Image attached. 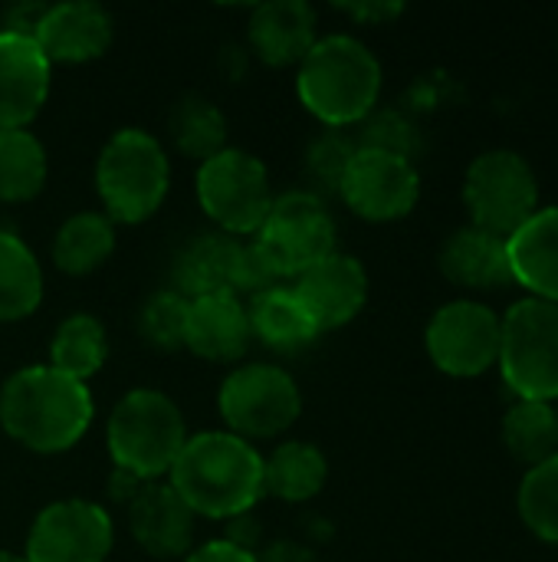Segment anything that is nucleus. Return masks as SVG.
Masks as SVG:
<instances>
[{"label":"nucleus","mask_w":558,"mask_h":562,"mask_svg":"<svg viewBox=\"0 0 558 562\" xmlns=\"http://www.w3.org/2000/svg\"><path fill=\"white\" fill-rule=\"evenodd\" d=\"M280 270L273 267V260L266 257V250L250 240V244H240L237 250V263H234V283H230V293H250V296H260L273 286H280Z\"/></svg>","instance_id":"33"},{"label":"nucleus","mask_w":558,"mask_h":562,"mask_svg":"<svg viewBox=\"0 0 558 562\" xmlns=\"http://www.w3.org/2000/svg\"><path fill=\"white\" fill-rule=\"evenodd\" d=\"M187 441L178 405L158 389H135L122 395L109 418V454L112 464L141 477L158 481L171 474Z\"/></svg>","instance_id":"5"},{"label":"nucleus","mask_w":558,"mask_h":562,"mask_svg":"<svg viewBox=\"0 0 558 562\" xmlns=\"http://www.w3.org/2000/svg\"><path fill=\"white\" fill-rule=\"evenodd\" d=\"M115 250V224L105 214L79 211L72 214L53 240V260L62 273L86 277L99 270Z\"/></svg>","instance_id":"25"},{"label":"nucleus","mask_w":558,"mask_h":562,"mask_svg":"<svg viewBox=\"0 0 558 562\" xmlns=\"http://www.w3.org/2000/svg\"><path fill=\"white\" fill-rule=\"evenodd\" d=\"M220 415L237 438H273L286 431L303 408L299 385L276 366H243L220 385Z\"/></svg>","instance_id":"9"},{"label":"nucleus","mask_w":558,"mask_h":562,"mask_svg":"<svg viewBox=\"0 0 558 562\" xmlns=\"http://www.w3.org/2000/svg\"><path fill=\"white\" fill-rule=\"evenodd\" d=\"M424 342L441 372L477 379L500 359V316L477 300L447 303L431 316Z\"/></svg>","instance_id":"11"},{"label":"nucleus","mask_w":558,"mask_h":562,"mask_svg":"<svg viewBox=\"0 0 558 562\" xmlns=\"http://www.w3.org/2000/svg\"><path fill=\"white\" fill-rule=\"evenodd\" d=\"M128 527L135 543L155 560H174L187 553L194 537V510L171 484H145L128 504Z\"/></svg>","instance_id":"17"},{"label":"nucleus","mask_w":558,"mask_h":562,"mask_svg":"<svg viewBox=\"0 0 558 562\" xmlns=\"http://www.w3.org/2000/svg\"><path fill=\"white\" fill-rule=\"evenodd\" d=\"M503 441L510 454L529 468L558 454V415L549 402L520 398L503 418Z\"/></svg>","instance_id":"28"},{"label":"nucleus","mask_w":558,"mask_h":562,"mask_svg":"<svg viewBox=\"0 0 558 562\" xmlns=\"http://www.w3.org/2000/svg\"><path fill=\"white\" fill-rule=\"evenodd\" d=\"M339 194L358 217L388 224L414 211L421 198V178L411 158L378 148H358L342 175Z\"/></svg>","instance_id":"12"},{"label":"nucleus","mask_w":558,"mask_h":562,"mask_svg":"<svg viewBox=\"0 0 558 562\" xmlns=\"http://www.w3.org/2000/svg\"><path fill=\"white\" fill-rule=\"evenodd\" d=\"M49 95V63L36 40L0 30V128H26Z\"/></svg>","instance_id":"16"},{"label":"nucleus","mask_w":558,"mask_h":562,"mask_svg":"<svg viewBox=\"0 0 558 562\" xmlns=\"http://www.w3.org/2000/svg\"><path fill=\"white\" fill-rule=\"evenodd\" d=\"M0 562H30L26 557H20V553H10V550H0Z\"/></svg>","instance_id":"41"},{"label":"nucleus","mask_w":558,"mask_h":562,"mask_svg":"<svg viewBox=\"0 0 558 562\" xmlns=\"http://www.w3.org/2000/svg\"><path fill=\"white\" fill-rule=\"evenodd\" d=\"M296 296L303 300L306 313L312 316L319 333L339 329L352 323L365 300H368V277L365 267L349 254H329L316 267L296 277Z\"/></svg>","instance_id":"14"},{"label":"nucleus","mask_w":558,"mask_h":562,"mask_svg":"<svg viewBox=\"0 0 558 562\" xmlns=\"http://www.w3.org/2000/svg\"><path fill=\"white\" fill-rule=\"evenodd\" d=\"M355 151L358 148L345 135H339V132H329V135L316 138L312 148H309V158H306L312 181H322L329 188H339L342 184V175H345V168H349V161H352Z\"/></svg>","instance_id":"34"},{"label":"nucleus","mask_w":558,"mask_h":562,"mask_svg":"<svg viewBox=\"0 0 558 562\" xmlns=\"http://www.w3.org/2000/svg\"><path fill=\"white\" fill-rule=\"evenodd\" d=\"M520 517L546 543H558V454L529 468L520 484Z\"/></svg>","instance_id":"31"},{"label":"nucleus","mask_w":558,"mask_h":562,"mask_svg":"<svg viewBox=\"0 0 558 562\" xmlns=\"http://www.w3.org/2000/svg\"><path fill=\"white\" fill-rule=\"evenodd\" d=\"M280 277H299L329 254H335V221L312 191H293L273 198L263 227L253 237Z\"/></svg>","instance_id":"10"},{"label":"nucleus","mask_w":558,"mask_h":562,"mask_svg":"<svg viewBox=\"0 0 558 562\" xmlns=\"http://www.w3.org/2000/svg\"><path fill=\"white\" fill-rule=\"evenodd\" d=\"M358 148H378V151H391V155L411 158L414 128L401 115H395V112L372 115L368 125H365V135H362V145Z\"/></svg>","instance_id":"35"},{"label":"nucleus","mask_w":558,"mask_h":562,"mask_svg":"<svg viewBox=\"0 0 558 562\" xmlns=\"http://www.w3.org/2000/svg\"><path fill=\"white\" fill-rule=\"evenodd\" d=\"M95 405L86 382L49 366H26L0 389L3 431L36 454L69 451L92 425Z\"/></svg>","instance_id":"1"},{"label":"nucleus","mask_w":558,"mask_h":562,"mask_svg":"<svg viewBox=\"0 0 558 562\" xmlns=\"http://www.w3.org/2000/svg\"><path fill=\"white\" fill-rule=\"evenodd\" d=\"M250 43L270 66H299L316 46V10L306 0H270L250 16Z\"/></svg>","instance_id":"20"},{"label":"nucleus","mask_w":558,"mask_h":562,"mask_svg":"<svg viewBox=\"0 0 558 562\" xmlns=\"http://www.w3.org/2000/svg\"><path fill=\"white\" fill-rule=\"evenodd\" d=\"M112 550V520L92 501H56L30 527V562H105Z\"/></svg>","instance_id":"13"},{"label":"nucleus","mask_w":558,"mask_h":562,"mask_svg":"<svg viewBox=\"0 0 558 562\" xmlns=\"http://www.w3.org/2000/svg\"><path fill=\"white\" fill-rule=\"evenodd\" d=\"M506 385L526 402H558V306L520 300L500 319V359Z\"/></svg>","instance_id":"6"},{"label":"nucleus","mask_w":558,"mask_h":562,"mask_svg":"<svg viewBox=\"0 0 558 562\" xmlns=\"http://www.w3.org/2000/svg\"><path fill=\"white\" fill-rule=\"evenodd\" d=\"M257 562H319V557L309 550V547H303V543H293V540H276V543H270Z\"/></svg>","instance_id":"38"},{"label":"nucleus","mask_w":558,"mask_h":562,"mask_svg":"<svg viewBox=\"0 0 558 562\" xmlns=\"http://www.w3.org/2000/svg\"><path fill=\"white\" fill-rule=\"evenodd\" d=\"M197 201L224 234H257L273 207L270 175L257 155L224 148L214 158L201 161Z\"/></svg>","instance_id":"8"},{"label":"nucleus","mask_w":558,"mask_h":562,"mask_svg":"<svg viewBox=\"0 0 558 562\" xmlns=\"http://www.w3.org/2000/svg\"><path fill=\"white\" fill-rule=\"evenodd\" d=\"M187 306L191 300H184L181 293L168 290V293H155L138 316V333L141 339L158 349V352H174L184 346V326H187Z\"/></svg>","instance_id":"32"},{"label":"nucleus","mask_w":558,"mask_h":562,"mask_svg":"<svg viewBox=\"0 0 558 562\" xmlns=\"http://www.w3.org/2000/svg\"><path fill=\"white\" fill-rule=\"evenodd\" d=\"M329 477L326 454L306 441H286L263 461V494L289 504L312 501Z\"/></svg>","instance_id":"24"},{"label":"nucleus","mask_w":558,"mask_h":562,"mask_svg":"<svg viewBox=\"0 0 558 562\" xmlns=\"http://www.w3.org/2000/svg\"><path fill=\"white\" fill-rule=\"evenodd\" d=\"M171 181V165L155 135L145 128L115 132L95 161V188L105 204V217L115 224H141L148 221Z\"/></svg>","instance_id":"4"},{"label":"nucleus","mask_w":558,"mask_h":562,"mask_svg":"<svg viewBox=\"0 0 558 562\" xmlns=\"http://www.w3.org/2000/svg\"><path fill=\"white\" fill-rule=\"evenodd\" d=\"M296 92L319 122L332 128L355 125L368 119L378 102L382 63L355 36H322L299 63Z\"/></svg>","instance_id":"3"},{"label":"nucleus","mask_w":558,"mask_h":562,"mask_svg":"<svg viewBox=\"0 0 558 562\" xmlns=\"http://www.w3.org/2000/svg\"><path fill=\"white\" fill-rule=\"evenodd\" d=\"M441 270L451 283L467 290H497L513 283L506 240L480 227H460L441 247Z\"/></svg>","instance_id":"21"},{"label":"nucleus","mask_w":558,"mask_h":562,"mask_svg":"<svg viewBox=\"0 0 558 562\" xmlns=\"http://www.w3.org/2000/svg\"><path fill=\"white\" fill-rule=\"evenodd\" d=\"M339 10L362 23H385L401 13V3H339Z\"/></svg>","instance_id":"39"},{"label":"nucleus","mask_w":558,"mask_h":562,"mask_svg":"<svg viewBox=\"0 0 558 562\" xmlns=\"http://www.w3.org/2000/svg\"><path fill=\"white\" fill-rule=\"evenodd\" d=\"M250 316L234 293H214L191 300L184 346L207 362H234L247 352Z\"/></svg>","instance_id":"18"},{"label":"nucleus","mask_w":558,"mask_h":562,"mask_svg":"<svg viewBox=\"0 0 558 562\" xmlns=\"http://www.w3.org/2000/svg\"><path fill=\"white\" fill-rule=\"evenodd\" d=\"M43 300V270L33 250L0 227V323L30 316Z\"/></svg>","instance_id":"26"},{"label":"nucleus","mask_w":558,"mask_h":562,"mask_svg":"<svg viewBox=\"0 0 558 562\" xmlns=\"http://www.w3.org/2000/svg\"><path fill=\"white\" fill-rule=\"evenodd\" d=\"M46 181V151L26 128H0V201L16 204L39 194Z\"/></svg>","instance_id":"29"},{"label":"nucleus","mask_w":558,"mask_h":562,"mask_svg":"<svg viewBox=\"0 0 558 562\" xmlns=\"http://www.w3.org/2000/svg\"><path fill=\"white\" fill-rule=\"evenodd\" d=\"M171 487L194 517L234 520L263 497V458L230 431H204L184 441L171 468Z\"/></svg>","instance_id":"2"},{"label":"nucleus","mask_w":558,"mask_h":562,"mask_svg":"<svg viewBox=\"0 0 558 562\" xmlns=\"http://www.w3.org/2000/svg\"><path fill=\"white\" fill-rule=\"evenodd\" d=\"M105 356H109L105 329L89 313H72L69 319H62L49 342V369L76 382H86L89 375H95Z\"/></svg>","instance_id":"27"},{"label":"nucleus","mask_w":558,"mask_h":562,"mask_svg":"<svg viewBox=\"0 0 558 562\" xmlns=\"http://www.w3.org/2000/svg\"><path fill=\"white\" fill-rule=\"evenodd\" d=\"M556 415H558V408H556Z\"/></svg>","instance_id":"42"},{"label":"nucleus","mask_w":558,"mask_h":562,"mask_svg":"<svg viewBox=\"0 0 558 562\" xmlns=\"http://www.w3.org/2000/svg\"><path fill=\"white\" fill-rule=\"evenodd\" d=\"M237 250H240V240L224 231L197 234L191 244L181 247L174 260V293H181L184 300L230 293Z\"/></svg>","instance_id":"22"},{"label":"nucleus","mask_w":558,"mask_h":562,"mask_svg":"<svg viewBox=\"0 0 558 562\" xmlns=\"http://www.w3.org/2000/svg\"><path fill=\"white\" fill-rule=\"evenodd\" d=\"M247 316H250V336H257L263 346H270L276 352L306 349L319 336L312 316L306 313L303 300L289 286H273V290L253 296Z\"/></svg>","instance_id":"23"},{"label":"nucleus","mask_w":558,"mask_h":562,"mask_svg":"<svg viewBox=\"0 0 558 562\" xmlns=\"http://www.w3.org/2000/svg\"><path fill=\"white\" fill-rule=\"evenodd\" d=\"M46 7L43 3H16L3 13V33H16V36H36V26L43 20Z\"/></svg>","instance_id":"36"},{"label":"nucleus","mask_w":558,"mask_h":562,"mask_svg":"<svg viewBox=\"0 0 558 562\" xmlns=\"http://www.w3.org/2000/svg\"><path fill=\"white\" fill-rule=\"evenodd\" d=\"M36 46L46 63H89L99 59L112 43V16L92 0H69L46 7L36 26Z\"/></svg>","instance_id":"15"},{"label":"nucleus","mask_w":558,"mask_h":562,"mask_svg":"<svg viewBox=\"0 0 558 562\" xmlns=\"http://www.w3.org/2000/svg\"><path fill=\"white\" fill-rule=\"evenodd\" d=\"M464 204L474 227L510 240L536 211L539 184L529 161L510 148H493L474 158L464 178Z\"/></svg>","instance_id":"7"},{"label":"nucleus","mask_w":558,"mask_h":562,"mask_svg":"<svg viewBox=\"0 0 558 562\" xmlns=\"http://www.w3.org/2000/svg\"><path fill=\"white\" fill-rule=\"evenodd\" d=\"M168 128L178 142V148L191 158H214L217 151H224L227 145V119L224 112L204 99V95H184L168 119Z\"/></svg>","instance_id":"30"},{"label":"nucleus","mask_w":558,"mask_h":562,"mask_svg":"<svg viewBox=\"0 0 558 562\" xmlns=\"http://www.w3.org/2000/svg\"><path fill=\"white\" fill-rule=\"evenodd\" d=\"M184 562H257V553H247V550H240V547H234L227 540H214V543L194 550Z\"/></svg>","instance_id":"37"},{"label":"nucleus","mask_w":558,"mask_h":562,"mask_svg":"<svg viewBox=\"0 0 558 562\" xmlns=\"http://www.w3.org/2000/svg\"><path fill=\"white\" fill-rule=\"evenodd\" d=\"M506 254L513 283L558 306V207H539L506 240Z\"/></svg>","instance_id":"19"},{"label":"nucleus","mask_w":558,"mask_h":562,"mask_svg":"<svg viewBox=\"0 0 558 562\" xmlns=\"http://www.w3.org/2000/svg\"><path fill=\"white\" fill-rule=\"evenodd\" d=\"M145 484H151V481H141V477H135V474H128V471L115 468V471H112V477H109V497H112V501H118V504H132V501L141 494V487H145Z\"/></svg>","instance_id":"40"}]
</instances>
